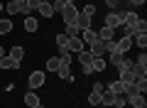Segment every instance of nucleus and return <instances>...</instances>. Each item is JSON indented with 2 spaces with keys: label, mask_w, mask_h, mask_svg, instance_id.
I'll return each instance as SVG.
<instances>
[{
  "label": "nucleus",
  "mask_w": 147,
  "mask_h": 108,
  "mask_svg": "<svg viewBox=\"0 0 147 108\" xmlns=\"http://www.w3.org/2000/svg\"><path fill=\"white\" fill-rule=\"evenodd\" d=\"M120 25H123V12H118V10H110L108 15L103 17V27H110V30H118Z\"/></svg>",
  "instance_id": "1"
},
{
  "label": "nucleus",
  "mask_w": 147,
  "mask_h": 108,
  "mask_svg": "<svg viewBox=\"0 0 147 108\" xmlns=\"http://www.w3.org/2000/svg\"><path fill=\"white\" fill-rule=\"evenodd\" d=\"M59 15L64 17V25H74V20H76V15H79V7L76 5H64Z\"/></svg>",
  "instance_id": "2"
},
{
  "label": "nucleus",
  "mask_w": 147,
  "mask_h": 108,
  "mask_svg": "<svg viewBox=\"0 0 147 108\" xmlns=\"http://www.w3.org/2000/svg\"><path fill=\"white\" fill-rule=\"evenodd\" d=\"M44 81H47V74H44V71H32L30 79H27V84H30L32 91H34V88H42Z\"/></svg>",
  "instance_id": "3"
},
{
  "label": "nucleus",
  "mask_w": 147,
  "mask_h": 108,
  "mask_svg": "<svg viewBox=\"0 0 147 108\" xmlns=\"http://www.w3.org/2000/svg\"><path fill=\"white\" fill-rule=\"evenodd\" d=\"M125 103H127V106H132V108H145L147 106V101H145L142 93H132V96H127Z\"/></svg>",
  "instance_id": "4"
},
{
  "label": "nucleus",
  "mask_w": 147,
  "mask_h": 108,
  "mask_svg": "<svg viewBox=\"0 0 147 108\" xmlns=\"http://www.w3.org/2000/svg\"><path fill=\"white\" fill-rule=\"evenodd\" d=\"M91 20H93V17H88V15H84V12H79V15H76V20H74V25H76V30H88L91 27Z\"/></svg>",
  "instance_id": "5"
},
{
  "label": "nucleus",
  "mask_w": 147,
  "mask_h": 108,
  "mask_svg": "<svg viewBox=\"0 0 147 108\" xmlns=\"http://www.w3.org/2000/svg\"><path fill=\"white\" fill-rule=\"evenodd\" d=\"M105 88H108L110 93H115V96H125V84H123L120 79H115V81H110V84H108Z\"/></svg>",
  "instance_id": "6"
},
{
  "label": "nucleus",
  "mask_w": 147,
  "mask_h": 108,
  "mask_svg": "<svg viewBox=\"0 0 147 108\" xmlns=\"http://www.w3.org/2000/svg\"><path fill=\"white\" fill-rule=\"evenodd\" d=\"M79 37H84V42H88V44H93V42H98V32L93 30V27H88V30H81Z\"/></svg>",
  "instance_id": "7"
},
{
  "label": "nucleus",
  "mask_w": 147,
  "mask_h": 108,
  "mask_svg": "<svg viewBox=\"0 0 147 108\" xmlns=\"http://www.w3.org/2000/svg\"><path fill=\"white\" fill-rule=\"evenodd\" d=\"M66 49H69V52H76V54H79V52L84 49V42H81V37H69Z\"/></svg>",
  "instance_id": "8"
},
{
  "label": "nucleus",
  "mask_w": 147,
  "mask_h": 108,
  "mask_svg": "<svg viewBox=\"0 0 147 108\" xmlns=\"http://www.w3.org/2000/svg\"><path fill=\"white\" fill-rule=\"evenodd\" d=\"M0 69H20V62H15L10 54H5V57H0Z\"/></svg>",
  "instance_id": "9"
},
{
  "label": "nucleus",
  "mask_w": 147,
  "mask_h": 108,
  "mask_svg": "<svg viewBox=\"0 0 147 108\" xmlns=\"http://www.w3.org/2000/svg\"><path fill=\"white\" fill-rule=\"evenodd\" d=\"M115 47H118V52H130V47H132V37H120V39H115Z\"/></svg>",
  "instance_id": "10"
},
{
  "label": "nucleus",
  "mask_w": 147,
  "mask_h": 108,
  "mask_svg": "<svg viewBox=\"0 0 147 108\" xmlns=\"http://www.w3.org/2000/svg\"><path fill=\"white\" fill-rule=\"evenodd\" d=\"M37 12H39V15H44V17H52V15H54V7H52V3H49V0H42V3H39V7H37Z\"/></svg>",
  "instance_id": "11"
},
{
  "label": "nucleus",
  "mask_w": 147,
  "mask_h": 108,
  "mask_svg": "<svg viewBox=\"0 0 147 108\" xmlns=\"http://www.w3.org/2000/svg\"><path fill=\"white\" fill-rule=\"evenodd\" d=\"M108 39H115V30L100 27V30H98V42H108Z\"/></svg>",
  "instance_id": "12"
},
{
  "label": "nucleus",
  "mask_w": 147,
  "mask_h": 108,
  "mask_svg": "<svg viewBox=\"0 0 147 108\" xmlns=\"http://www.w3.org/2000/svg\"><path fill=\"white\" fill-rule=\"evenodd\" d=\"M132 44H137V47H140V52H145V47H147V35H145V32L132 35Z\"/></svg>",
  "instance_id": "13"
},
{
  "label": "nucleus",
  "mask_w": 147,
  "mask_h": 108,
  "mask_svg": "<svg viewBox=\"0 0 147 108\" xmlns=\"http://www.w3.org/2000/svg\"><path fill=\"white\" fill-rule=\"evenodd\" d=\"M113 98H115V93H110L108 88H103V93H100V106L113 108Z\"/></svg>",
  "instance_id": "14"
},
{
  "label": "nucleus",
  "mask_w": 147,
  "mask_h": 108,
  "mask_svg": "<svg viewBox=\"0 0 147 108\" xmlns=\"http://www.w3.org/2000/svg\"><path fill=\"white\" fill-rule=\"evenodd\" d=\"M93 59H96V57L91 54L88 49H81V52H79V62H81V67H84V64H93Z\"/></svg>",
  "instance_id": "15"
},
{
  "label": "nucleus",
  "mask_w": 147,
  "mask_h": 108,
  "mask_svg": "<svg viewBox=\"0 0 147 108\" xmlns=\"http://www.w3.org/2000/svg\"><path fill=\"white\" fill-rule=\"evenodd\" d=\"M25 106H30V108H34V106H39V96H37L34 91H30V93H25Z\"/></svg>",
  "instance_id": "16"
},
{
  "label": "nucleus",
  "mask_w": 147,
  "mask_h": 108,
  "mask_svg": "<svg viewBox=\"0 0 147 108\" xmlns=\"http://www.w3.org/2000/svg\"><path fill=\"white\" fill-rule=\"evenodd\" d=\"M37 27H39V22H37V17L27 15V17H25V30H27V32H37Z\"/></svg>",
  "instance_id": "17"
},
{
  "label": "nucleus",
  "mask_w": 147,
  "mask_h": 108,
  "mask_svg": "<svg viewBox=\"0 0 147 108\" xmlns=\"http://www.w3.org/2000/svg\"><path fill=\"white\" fill-rule=\"evenodd\" d=\"M57 74L64 79V81H69V84L74 81V76H71V67H59V69H57Z\"/></svg>",
  "instance_id": "18"
},
{
  "label": "nucleus",
  "mask_w": 147,
  "mask_h": 108,
  "mask_svg": "<svg viewBox=\"0 0 147 108\" xmlns=\"http://www.w3.org/2000/svg\"><path fill=\"white\" fill-rule=\"evenodd\" d=\"M123 59H125V54H123V52H110V64H113V67H120L123 64Z\"/></svg>",
  "instance_id": "19"
},
{
  "label": "nucleus",
  "mask_w": 147,
  "mask_h": 108,
  "mask_svg": "<svg viewBox=\"0 0 147 108\" xmlns=\"http://www.w3.org/2000/svg\"><path fill=\"white\" fill-rule=\"evenodd\" d=\"M88 52L93 54V57H103V54H105V49H103V42H93Z\"/></svg>",
  "instance_id": "20"
},
{
  "label": "nucleus",
  "mask_w": 147,
  "mask_h": 108,
  "mask_svg": "<svg viewBox=\"0 0 147 108\" xmlns=\"http://www.w3.org/2000/svg\"><path fill=\"white\" fill-rule=\"evenodd\" d=\"M10 57L15 59V62H22V57H25V49H22L20 44H15V47L10 49Z\"/></svg>",
  "instance_id": "21"
},
{
  "label": "nucleus",
  "mask_w": 147,
  "mask_h": 108,
  "mask_svg": "<svg viewBox=\"0 0 147 108\" xmlns=\"http://www.w3.org/2000/svg\"><path fill=\"white\" fill-rule=\"evenodd\" d=\"M12 32V20H0V35H10Z\"/></svg>",
  "instance_id": "22"
},
{
  "label": "nucleus",
  "mask_w": 147,
  "mask_h": 108,
  "mask_svg": "<svg viewBox=\"0 0 147 108\" xmlns=\"http://www.w3.org/2000/svg\"><path fill=\"white\" fill-rule=\"evenodd\" d=\"M91 67H93V71H105V59L103 57H96Z\"/></svg>",
  "instance_id": "23"
},
{
  "label": "nucleus",
  "mask_w": 147,
  "mask_h": 108,
  "mask_svg": "<svg viewBox=\"0 0 147 108\" xmlns=\"http://www.w3.org/2000/svg\"><path fill=\"white\" fill-rule=\"evenodd\" d=\"M5 10L10 12V15H20V5H17L15 0H10V3H7V5H5Z\"/></svg>",
  "instance_id": "24"
},
{
  "label": "nucleus",
  "mask_w": 147,
  "mask_h": 108,
  "mask_svg": "<svg viewBox=\"0 0 147 108\" xmlns=\"http://www.w3.org/2000/svg\"><path fill=\"white\" fill-rule=\"evenodd\" d=\"M57 69H59V57L47 59V71H57Z\"/></svg>",
  "instance_id": "25"
},
{
  "label": "nucleus",
  "mask_w": 147,
  "mask_h": 108,
  "mask_svg": "<svg viewBox=\"0 0 147 108\" xmlns=\"http://www.w3.org/2000/svg\"><path fill=\"white\" fill-rule=\"evenodd\" d=\"M64 35H66V37H79V30H76V25H66V27H64Z\"/></svg>",
  "instance_id": "26"
},
{
  "label": "nucleus",
  "mask_w": 147,
  "mask_h": 108,
  "mask_svg": "<svg viewBox=\"0 0 147 108\" xmlns=\"http://www.w3.org/2000/svg\"><path fill=\"white\" fill-rule=\"evenodd\" d=\"M135 86H137V93H145L147 91V79H135Z\"/></svg>",
  "instance_id": "27"
},
{
  "label": "nucleus",
  "mask_w": 147,
  "mask_h": 108,
  "mask_svg": "<svg viewBox=\"0 0 147 108\" xmlns=\"http://www.w3.org/2000/svg\"><path fill=\"white\" fill-rule=\"evenodd\" d=\"M88 103H91L93 108H98V106H100V93H93V91H91V96H88Z\"/></svg>",
  "instance_id": "28"
},
{
  "label": "nucleus",
  "mask_w": 147,
  "mask_h": 108,
  "mask_svg": "<svg viewBox=\"0 0 147 108\" xmlns=\"http://www.w3.org/2000/svg\"><path fill=\"white\" fill-rule=\"evenodd\" d=\"M135 67H147V54H145V52H140V54H137Z\"/></svg>",
  "instance_id": "29"
},
{
  "label": "nucleus",
  "mask_w": 147,
  "mask_h": 108,
  "mask_svg": "<svg viewBox=\"0 0 147 108\" xmlns=\"http://www.w3.org/2000/svg\"><path fill=\"white\" fill-rule=\"evenodd\" d=\"M127 103H125V96H115L113 98V108H125Z\"/></svg>",
  "instance_id": "30"
},
{
  "label": "nucleus",
  "mask_w": 147,
  "mask_h": 108,
  "mask_svg": "<svg viewBox=\"0 0 147 108\" xmlns=\"http://www.w3.org/2000/svg\"><path fill=\"white\" fill-rule=\"evenodd\" d=\"M132 93H137V86H135V81H132V84H125V96H132Z\"/></svg>",
  "instance_id": "31"
},
{
  "label": "nucleus",
  "mask_w": 147,
  "mask_h": 108,
  "mask_svg": "<svg viewBox=\"0 0 147 108\" xmlns=\"http://www.w3.org/2000/svg\"><path fill=\"white\" fill-rule=\"evenodd\" d=\"M84 15H88V17H93V15H96V5H91V3H88V5L84 7Z\"/></svg>",
  "instance_id": "32"
},
{
  "label": "nucleus",
  "mask_w": 147,
  "mask_h": 108,
  "mask_svg": "<svg viewBox=\"0 0 147 108\" xmlns=\"http://www.w3.org/2000/svg\"><path fill=\"white\" fill-rule=\"evenodd\" d=\"M39 3H42V0H27V7H30V12H34L37 7H39Z\"/></svg>",
  "instance_id": "33"
},
{
  "label": "nucleus",
  "mask_w": 147,
  "mask_h": 108,
  "mask_svg": "<svg viewBox=\"0 0 147 108\" xmlns=\"http://www.w3.org/2000/svg\"><path fill=\"white\" fill-rule=\"evenodd\" d=\"M103 88H105V84L96 81V84H93V88H91V91H93V93H103Z\"/></svg>",
  "instance_id": "34"
},
{
  "label": "nucleus",
  "mask_w": 147,
  "mask_h": 108,
  "mask_svg": "<svg viewBox=\"0 0 147 108\" xmlns=\"http://www.w3.org/2000/svg\"><path fill=\"white\" fill-rule=\"evenodd\" d=\"M66 42H69L66 35H57V44H59V47H66Z\"/></svg>",
  "instance_id": "35"
},
{
  "label": "nucleus",
  "mask_w": 147,
  "mask_h": 108,
  "mask_svg": "<svg viewBox=\"0 0 147 108\" xmlns=\"http://www.w3.org/2000/svg\"><path fill=\"white\" fill-rule=\"evenodd\" d=\"M105 5H108V7H110V10H115V7H118V5H120V0H105Z\"/></svg>",
  "instance_id": "36"
},
{
  "label": "nucleus",
  "mask_w": 147,
  "mask_h": 108,
  "mask_svg": "<svg viewBox=\"0 0 147 108\" xmlns=\"http://www.w3.org/2000/svg\"><path fill=\"white\" fill-rule=\"evenodd\" d=\"M81 71H84V76H86V74H93V67H91V64H84V67H81Z\"/></svg>",
  "instance_id": "37"
},
{
  "label": "nucleus",
  "mask_w": 147,
  "mask_h": 108,
  "mask_svg": "<svg viewBox=\"0 0 147 108\" xmlns=\"http://www.w3.org/2000/svg\"><path fill=\"white\" fill-rule=\"evenodd\" d=\"M64 5H76V0H61Z\"/></svg>",
  "instance_id": "38"
},
{
  "label": "nucleus",
  "mask_w": 147,
  "mask_h": 108,
  "mask_svg": "<svg viewBox=\"0 0 147 108\" xmlns=\"http://www.w3.org/2000/svg\"><path fill=\"white\" fill-rule=\"evenodd\" d=\"M15 3H17V5H25V3H27V0H15Z\"/></svg>",
  "instance_id": "39"
},
{
  "label": "nucleus",
  "mask_w": 147,
  "mask_h": 108,
  "mask_svg": "<svg viewBox=\"0 0 147 108\" xmlns=\"http://www.w3.org/2000/svg\"><path fill=\"white\" fill-rule=\"evenodd\" d=\"M0 57H5V49H3V47H0Z\"/></svg>",
  "instance_id": "40"
},
{
  "label": "nucleus",
  "mask_w": 147,
  "mask_h": 108,
  "mask_svg": "<svg viewBox=\"0 0 147 108\" xmlns=\"http://www.w3.org/2000/svg\"><path fill=\"white\" fill-rule=\"evenodd\" d=\"M3 10H5V7H3V3H0V12H3Z\"/></svg>",
  "instance_id": "41"
},
{
  "label": "nucleus",
  "mask_w": 147,
  "mask_h": 108,
  "mask_svg": "<svg viewBox=\"0 0 147 108\" xmlns=\"http://www.w3.org/2000/svg\"><path fill=\"white\" fill-rule=\"evenodd\" d=\"M34 108H44V106H42V103H39V106H34Z\"/></svg>",
  "instance_id": "42"
},
{
  "label": "nucleus",
  "mask_w": 147,
  "mask_h": 108,
  "mask_svg": "<svg viewBox=\"0 0 147 108\" xmlns=\"http://www.w3.org/2000/svg\"><path fill=\"white\" fill-rule=\"evenodd\" d=\"M49 3H59V0H49Z\"/></svg>",
  "instance_id": "43"
},
{
  "label": "nucleus",
  "mask_w": 147,
  "mask_h": 108,
  "mask_svg": "<svg viewBox=\"0 0 147 108\" xmlns=\"http://www.w3.org/2000/svg\"><path fill=\"white\" fill-rule=\"evenodd\" d=\"M98 108H108V106H98Z\"/></svg>",
  "instance_id": "44"
}]
</instances>
